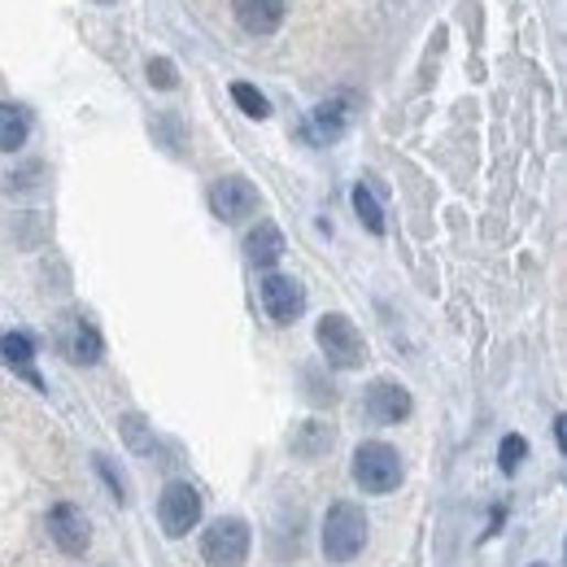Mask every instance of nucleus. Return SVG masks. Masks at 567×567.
I'll list each match as a JSON object with an SVG mask.
<instances>
[{"label": "nucleus", "mask_w": 567, "mask_h": 567, "mask_svg": "<svg viewBox=\"0 0 567 567\" xmlns=\"http://www.w3.org/2000/svg\"><path fill=\"white\" fill-rule=\"evenodd\" d=\"M362 546H367V515H362V506L332 502L328 515H324V555L332 564H349V559L362 555Z\"/></svg>", "instance_id": "f257e3e1"}, {"label": "nucleus", "mask_w": 567, "mask_h": 567, "mask_svg": "<svg viewBox=\"0 0 567 567\" xmlns=\"http://www.w3.org/2000/svg\"><path fill=\"white\" fill-rule=\"evenodd\" d=\"M353 480L367 493H393L402 484V458L384 441H362L353 450Z\"/></svg>", "instance_id": "f03ea898"}, {"label": "nucleus", "mask_w": 567, "mask_h": 567, "mask_svg": "<svg viewBox=\"0 0 567 567\" xmlns=\"http://www.w3.org/2000/svg\"><path fill=\"white\" fill-rule=\"evenodd\" d=\"M315 337H319V349H324V358L340 367V371H353V367H362L367 362V345H362V332L353 328V319H345V315H324L319 319V328H315Z\"/></svg>", "instance_id": "7ed1b4c3"}, {"label": "nucleus", "mask_w": 567, "mask_h": 567, "mask_svg": "<svg viewBox=\"0 0 567 567\" xmlns=\"http://www.w3.org/2000/svg\"><path fill=\"white\" fill-rule=\"evenodd\" d=\"M197 520H201V498H197V489L184 484V480H171V484L162 489V498H157V524H162V533H166V537H188V533L197 528Z\"/></svg>", "instance_id": "20e7f679"}, {"label": "nucleus", "mask_w": 567, "mask_h": 567, "mask_svg": "<svg viewBox=\"0 0 567 567\" xmlns=\"http://www.w3.org/2000/svg\"><path fill=\"white\" fill-rule=\"evenodd\" d=\"M201 559L210 567H240L249 559V524L236 520V515L210 524L206 537H201Z\"/></svg>", "instance_id": "39448f33"}, {"label": "nucleus", "mask_w": 567, "mask_h": 567, "mask_svg": "<svg viewBox=\"0 0 567 567\" xmlns=\"http://www.w3.org/2000/svg\"><path fill=\"white\" fill-rule=\"evenodd\" d=\"M262 310H266L275 324H293V319H302V310H306V293H302V284H297L293 275L266 271V280H262Z\"/></svg>", "instance_id": "423d86ee"}, {"label": "nucleus", "mask_w": 567, "mask_h": 567, "mask_svg": "<svg viewBox=\"0 0 567 567\" xmlns=\"http://www.w3.org/2000/svg\"><path fill=\"white\" fill-rule=\"evenodd\" d=\"M210 210L223 219V223H240L258 210V188L244 179V175H223L215 188H210Z\"/></svg>", "instance_id": "0eeeda50"}, {"label": "nucleus", "mask_w": 567, "mask_h": 567, "mask_svg": "<svg viewBox=\"0 0 567 567\" xmlns=\"http://www.w3.org/2000/svg\"><path fill=\"white\" fill-rule=\"evenodd\" d=\"M48 537L57 542L62 555H84L92 528H88V520H84V511H79L75 502H57V506L48 511Z\"/></svg>", "instance_id": "6e6552de"}, {"label": "nucleus", "mask_w": 567, "mask_h": 567, "mask_svg": "<svg viewBox=\"0 0 567 567\" xmlns=\"http://www.w3.org/2000/svg\"><path fill=\"white\" fill-rule=\"evenodd\" d=\"M362 406H367V419H375V424H402L411 415V393L393 380H375V384H367Z\"/></svg>", "instance_id": "1a4fd4ad"}, {"label": "nucleus", "mask_w": 567, "mask_h": 567, "mask_svg": "<svg viewBox=\"0 0 567 567\" xmlns=\"http://www.w3.org/2000/svg\"><path fill=\"white\" fill-rule=\"evenodd\" d=\"M345 127H349V106L345 101H324V106H315V110L306 113L302 135L310 144H337L340 135H345Z\"/></svg>", "instance_id": "9d476101"}, {"label": "nucleus", "mask_w": 567, "mask_h": 567, "mask_svg": "<svg viewBox=\"0 0 567 567\" xmlns=\"http://www.w3.org/2000/svg\"><path fill=\"white\" fill-rule=\"evenodd\" d=\"M231 13L249 35H271V31H280L288 9H284V0H231Z\"/></svg>", "instance_id": "9b49d317"}, {"label": "nucleus", "mask_w": 567, "mask_h": 567, "mask_svg": "<svg viewBox=\"0 0 567 567\" xmlns=\"http://www.w3.org/2000/svg\"><path fill=\"white\" fill-rule=\"evenodd\" d=\"M244 258L262 271H271L280 258H284V231L275 223H258L249 236H244Z\"/></svg>", "instance_id": "f8f14e48"}, {"label": "nucleus", "mask_w": 567, "mask_h": 567, "mask_svg": "<svg viewBox=\"0 0 567 567\" xmlns=\"http://www.w3.org/2000/svg\"><path fill=\"white\" fill-rule=\"evenodd\" d=\"M0 358H4L13 371H22L35 389H44V380H40V371H35V345H31V337H22V332L0 337Z\"/></svg>", "instance_id": "ddd939ff"}, {"label": "nucleus", "mask_w": 567, "mask_h": 567, "mask_svg": "<svg viewBox=\"0 0 567 567\" xmlns=\"http://www.w3.org/2000/svg\"><path fill=\"white\" fill-rule=\"evenodd\" d=\"M26 135H31V118H26V110L0 101V153H18V149L26 144Z\"/></svg>", "instance_id": "4468645a"}, {"label": "nucleus", "mask_w": 567, "mask_h": 567, "mask_svg": "<svg viewBox=\"0 0 567 567\" xmlns=\"http://www.w3.org/2000/svg\"><path fill=\"white\" fill-rule=\"evenodd\" d=\"M66 353L75 358V362H84V367H92L97 358H101V332L92 328V324H75L70 328V340H66Z\"/></svg>", "instance_id": "2eb2a0df"}, {"label": "nucleus", "mask_w": 567, "mask_h": 567, "mask_svg": "<svg viewBox=\"0 0 567 567\" xmlns=\"http://www.w3.org/2000/svg\"><path fill=\"white\" fill-rule=\"evenodd\" d=\"M324 450H332V428H328V424H319V419L302 424V428H297V437H293V454H302V458H319Z\"/></svg>", "instance_id": "dca6fc26"}, {"label": "nucleus", "mask_w": 567, "mask_h": 567, "mask_svg": "<svg viewBox=\"0 0 567 567\" xmlns=\"http://www.w3.org/2000/svg\"><path fill=\"white\" fill-rule=\"evenodd\" d=\"M231 101L249 113V118H258V122H262V118H271V101H266L253 84H244V79H236V84H231Z\"/></svg>", "instance_id": "f3484780"}, {"label": "nucleus", "mask_w": 567, "mask_h": 567, "mask_svg": "<svg viewBox=\"0 0 567 567\" xmlns=\"http://www.w3.org/2000/svg\"><path fill=\"white\" fill-rule=\"evenodd\" d=\"M353 210H358V219H362V227L371 231V236H380L384 231V210H380V201L371 197V188H353Z\"/></svg>", "instance_id": "a211bd4d"}, {"label": "nucleus", "mask_w": 567, "mask_h": 567, "mask_svg": "<svg viewBox=\"0 0 567 567\" xmlns=\"http://www.w3.org/2000/svg\"><path fill=\"white\" fill-rule=\"evenodd\" d=\"M122 437H127V446H131L135 454L153 450V437H149V428H144V419H140V415H127V419H122Z\"/></svg>", "instance_id": "6ab92c4d"}, {"label": "nucleus", "mask_w": 567, "mask_h": 567, "mask_svg": "<svg viewBox=\"0 0 567 567\" xmlns=\"http://www.w3.org/2000/svg\"><path fill=\"white\" fill-rule=\"evenodd\" d=\"M524 454H528V441L511 433V437H502V450H498V467H502V471L511 476V471H515V467L524 462Z\"/></svg>", "instance_id": "aec40b11"}, {"label": "nucleus", "mask_w": 567, "mask_h": 567, "mask_svg": "<svg viewBox=\"0 0 567 567\" xmlns=\"http://www.w3.org/2000/svg\"><path fill=\"white\" fill-rule=\"evenodd\" d=\"M149 84L162 88V92H171V88H179V75H175V66L166 57H153L149 62Z\"/></svg>", "instance_id": "412c9836"}, {"label": "nucleus", "mask_w": 567, "mask_h": 567, "mask_svg": "<svg viewBox=\"0 0 567 567\" xmlns=\"http://www.w3.org/2000/svg\"><path fill=\"white\" fill-rule=\"evenodd\" d=\"M97 467H101V476H106V484H110V493L122 502V484H118V476H113V467H110V458H97Z\"/></svg>", "instance_id": "4be33fe9"}, {"label": "nucleus", "mask_w": 567, "mask_h": 567, "mask_svg": "<svg viewBox=\"0 0 567 567\" xmlns=\"http://www.w3.org/2000/svg\"><path fill=\"white\" fill-rule=\"evenodd\" d=\"M555 437H559V450L567 454V415H559V419H555Z\"/></svg>", "instance_id": "5701e85b"}, {"label": "nucleus", "mask_w": 567, "mask_h": 567, "mask_svg": "<svg viewBox=\"0 0 567 567\" xmlns=\"http://www.w3.org/2000/svg\"><path fill=\"white\" fill-rule=\"evenodd\" d=\"M97 4H110V0H97Z\"/></svg>", "instance_id": "b1692460"}, {"label": "nucleus", "mask_w": 567, "mask_h": 567, "mask_svg": "<svg viewBox=\"0 0 567 567\" xmlns=\"http://www.w3.org/2000/svg\"><path fill=\"white\" fill-rule=\"evenodd\" d=\"M533 567H546V564H533Z\"/></svg>", "instance_id": "393cba45"}]
</instances>
